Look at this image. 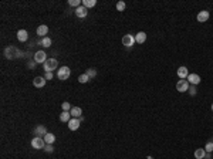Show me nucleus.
Segmentation results:
<instances>
[{
  "label": "nucleus",
  "mask_w": 213,
  "mask_h": 159,
  "mask_svg": "<svg viewBox=\"0 0 213 159\" xmlns=\"http://www.w3.org/2000/svg\"><path fill=\"white\" fill-rule=\"evenodd\" d=\"M80 0H68V5L70 6H74V7H80Z\"/></svg>",
  "instance_id": "nucleus-28"
},
{
  "label": "nucleus",
  "mask_w": 213,
  "mask_h": 159,
  "mask_svg": "<svg viewBox=\"0 0 213 159\" xmlns=\"http://www.w3.org/2000/svg\"><path fill=\"white\" fill-rule=\"evenodd\" d=\"M176 89H178L179 92L188 91V89H189V83H188V80H179L178 84H176Z\"/></svg>",
  "instance_id": "nucleus-7"
},
{
  "label": "nucleus",
  "mask_w": 213,
  "mask_h": 159,
  "mask_svg": "<svg viewBox=\"0 0 213 159\" xmlns=\"http://www.w3.org/2000/svg\"><path fill=\"white\" fill-rule=\"evenodd\" d=\"M47 60H48V58H47V54L43 51V50H40V51H37L36 54H34V63H38V64H44Z\"/></svg>",
  "instance_id": "nucleus-5"
},
{
  "label": "nucleus",
  "mask_w": 213,
  "mask_h": 159,
  "mask_svg": "<svg viewBox=\"0 0 213 159\" xmlns=\"http://www.w3.org/2000/svg\"><path fill=\"white\" fill-rule=\"evenodd\" d=\"M43 67H44V71L46 73H51V71H54L58 67V61L56 60V58H48V60L43 64Z\"/></svg>",
  "instance_id": "nucleus-2"
},
{
  "label": "nucleus",
  "mask_w": 213,
  "mask_h": 159,
  "mask_svg": "<svg viewBox=\"0 0 213 159\" xmlns=\"http://www.w3.org/2000/svg\"><path fill=\"white\" fill-rule=\"evenodd\" d=\"M44 141H46V144H53V142L56 141V136H54V134H50V132H47L46 136H44Z\"/></svg>",
  "instance_id": "nucleus-21"
},
{
  "label": "nucleus",
  "mask_w": 213,
  "mask_h": 159,
  "mask_svg": "<svg viewBox=\"0 0 213 159\" xmlns=\"http://www.w3.org/2000/svg\"><path fill=\"white\" fill-rule=\"evenodd\" d=\"M17 38H19V41H21V43L27 41L28 33L26 31V30H19V31H17Z\"/></svg>",
  "instance_id": "nucleus-16"
},
{
  "label": "nucleus",
  "mask_w": 213,
  "mask_h": 159,
  "mask_svg": "<svg viewBox=\"0 0 213 159\" xmlns=\"http://www.w3.org/2000/svg\"><path fill=\"white\" fill-rule=\"evenodd\" d=\"M85 74H87L88 77H90V78H94V77H95V75H97V71L94 70V68H88V70H87V73H85Z\"/></svg>",
  "instance_id": "nucleus-26"
},
{
  "label": "nucleus",
  "mask_w": 213,
  "mask_h": 159,
  "mask_svg": "<svg viewBox=\"0 0 213 159\" xmlns=\"http://www.w3.org/2000/svg\"><path fill=\"white\" fill-rule=\"evenodd\" d=\"M44 78H46V80H53V73H46Z\"/></svg>",
  "instance_id": "nucleus-31"
},
{
  "label": "nucleus",
  "mask_w": 213,
  "mask_h": 159,
  "mask_svg": "<svg viewBox=\"0 0 213 159\" xmlns=\"http://www.w3.org/2000/svg\"><path fill=\"white\" fill-rule=\"evenodd\" d=\"M70 75H71V70H70L68 67H61V68H58V71H57V78L61 80V81H65V80L70 78Z\"/></svg>",
  "instance_id": "nucleus-3"
},
{
  "label": "nucleus",
  "mask_w": 213,
  "mask_h": 159,
  "mask_svg": "<svg viewBox=\"0 0 213 159\" xmlns=\"http://www.w3.org/2000/svg\"><path fill=\"white\" fill-rule=\"evenodd\" d=\"M33 85L36 88H43L46 85V78L44 77H36V78L33 80Z\"/></svg>",
  "instance_id": "nucleus-11"
},
{
  "label": "nucleus",
  "mask_w": 213,
  "mask_h": 159,
  "mask_svg": "<svg viewBox=\"0 0 213 159\" xmlns=\"http://www.w3.org/2000/svg\"><path fill=\"white\" fill-rule=\"evenodd\" d=\"M61 108H63V111H71V105H70V102H63L61 104Z\"/></svg>",
  "instance_id": "nucleus-27"
},
{
  "label": "nucleus",
  "mask_w": 213,
  "mask_h": 159,
  "mask_svg": "<svg viewBox=\"0 0 213 159\" xmlns=\"http://www.w3.org/2000/svg\"><path fill=\"white\" fill-rule=\"evenodd\" d=\"M205 151H206V152H212L213 151V142H208L206 146H205Z\"/></svg>",
  "instance_id": "nucleus-29"
},
{
  "label": "nucleus",
  "mask_w": 213,
  "mask_h": 159,
  "mask_svg": "<svg viewBox=\"0 0 213 159\" xmlns=\"http://www.w3.org/2000/svg\"><path fill=\"white\" fill-rule=\"evenodd\" d=\"M70 119H71V114H70V111H63V112L60 114V121L61 122H67V124H68Z\"/></svg>",
  "instance_id": "nucleus-20"
},
{
  "label": "nucleus",
  "mask_w": 213,
  "mask_h": 159,
  "mask_svg": "<svg viewBox=\"0 0 213 159\" xmlns=\"http://www.w3.org/2000/svg\"><path fill=\"white\" fill-rule=\"evenodd\" d=\"M5 54H6V58H9V60H14V58H19V57H21V54H23V53L20 51L17 47L9 46L5 50Z\"/></svg>",
  "instance_id": "nucleus-1"
},
{
  "label": "nucleus",
  "mask_w": 213,
  "mask_h": 159,
  "mask_svg": "<svg viewBox=\"0 0 213 159\" xmlns=\"http://www.w3.org/2000/svg\"><path fill=\"white\" fill-rule=\"evenodd\" d=\"M178 77L181 80H185V78H188V75H189V71H188V68H186L185 66H182V67H179L178 68Z\"/></svg>",
  "instance_id": "nucleus-12"
},
{
  "label": "nucleus",
  "mask_w": 213,
  "mask_h": 159,
  "mask_svg": "<svg viewBox=\"0 0 213 159\" xmlns=\"http://www.w3.org/2000/svg\"><path fill=\"white\" fill-rule=\"evenodd\" d=\"M135 43H136V41H135V37L132 36V34H125V36L122 37V46L128 47V48L134 46Z\"/></svg>",
  "instance_id": "nucleus-6"
},
{
  "label": "nucleus",
  "mask_w": 213,
  "mask_h": 159,
  "mask_svg": "<svg viewBox=\"0 0 213 159\" xmlns=\"http://www.w3.org/2000/svg\"><path fill=\"white\" fill-rule=\"evenodd\" d=\"M212 111H213V104H212Z\"/></svg>",
  "instance_id": "nucleus-33"
},
{
  "label": "nucleus",
  "mask_w": 213,
  "mask_h": 159,
  "mask_svg": "<svg viewBox=\"0 0 213 159\" xmlns=\"http://www.w3.org/2000/svg\"><path fill=\"white\" fill-rule=\"evenodd\" d=\"M90 80H91V78H90L87 74H81L78 77V83H81V84H85V83H88Z\"/></svg>",
  "instance_id": "nucleus-23"
},
{
  "label": "nucleus",
  "mask_w": 213,
  "mask_h": 159,
  "mask_svg": "<svg viewBox=\"0 0 213 159\" xmlns=\"http://www.w3.org/2000/svg\"><path fill=\"white\" fill-rule=\"evenodd\" d=\"M48 33V27H47V26H44V24H41V26H38L37 27V34L38 36H40V37H47L46 34Z\"/></svg>",
  "instance_id": "nucleus-15"
},
{
  "label": "nucleus",
  "mask_w": 213,
  "mask_h": 159,
  "mask_svg": "<svg viewBox=\"0 0 213 159\" xmlns=\"http://www.w3.org/2000/svg\"><path fill=\"white\" fill-rule=\"evenodd\" d=\"M44 151L50 154V152H53V151H54V148L51 146V144H46V146H44Z\"/></svg>",
  "instance_id": "nucleus-30"
},
{
  "label": "nucleus",
  "mask_w": 213,
  "mask_h": 159,
  "mask_svg": "<svg viewBox=\"0 0 213 159\" xmlns=\"http://www.w3.org/2000/svg\"><path fill=\"white\" fill-rule=\"evenodd\" d=\"M95 5H97V0H83V6L84 7H87V9L94 7Z\"/></svg>",
  "instance_id": "nucleus-22"
},
{
  "label": "nucleus",
  "mask_w": 213,
  "mask_h": 159,
  "mask_svg": "<svg viewBox=\"0 0 213 159\" xmlns=\"http://www.w3.org/2000/svg\"><path fill=\"white\" fill-rule=\"evenodd\" d=\"M125 7H126V5L124 2H118V3H116V10H118V11H124Z\"/></svg>",
  "instance_id": "nucleus-25"
},
{
  "label": "nucleus",
  "mask_w": 213,
  "mask_h": 159,
  "mask_svg": "<svg viewBox=\"0 0 213 159\" xmlns=\"http://www.w3.org/2000/svg\"><path fill=\"white\" fill-rule=\"evenodd\" d=\"M80 122H81V119H78V118H71L68 121V128L71 131H77L80 128Z\"/></svg>",
  "instance_id": "nucleus-8"
},
{
  "label": "nucleus",
  "mask_w": 213,
  "mask_h": 159,
  "mask_svg": "<svg viewBox=\"0 0 213 159\" xmlns=\"http://www.w3.org/2000/svg\"><path fill=\"white\" fill-rule=\"evenodd\" d=\"M70 114H71V117L73 118H80L81 117V114H83V109L80 107H73L71 108V111H70Z\"/></svg>",
  "instance_id": "nucleus-17"
},
{
  "label": "nucleus",
  "mask_w": 213,
  "mask_h": 159,
  "mask_svg": "<svg viewBox=\"0 0 213 159\" xmlns=\"http://www.w3.org/2000/svg\"><path fill=\"white\" fill-rule=\"evenodd\" d=\"M145 40H146V34H145V31H139V33H136V36H135V41L138 43V44L145 43Z\"/></svg>",
  "instance_id": "nucleus-18"
},
{
  "label": "nucleus",
  "mask_w": 213,
  "mask_h": 159,
  "mask_svg": "<svg viewBox=\"0 0 213 159\" xmlns=\"http://www.w3.org/2000/svg\"><path fill=\"white\" fill-rule=\"evenodd\" d=\"M208 20H209V11H206V10L199 11V14H198V21H199V23H205V21H208Z\"/></svg>",
  "instance_id": "nucleus-14"
},
{
  "label": "nucleus",
  "mask_w": 213,
  "mask_h": 159,
  "mask_svg": "<svg viewBox=\"0 0 213 159\" xmlns=\"http://www.w3.org/2000/svg\"><path fill=\"white\" fill-rule=\"evenodd\" d=\"M195 158L196 159L206 158V151H205V148H198V149L195 151Z\"/></svg>",
  "instance_id": "nucleus-19"
},
{
  "label": "nucleus",
  "mask_w": 213,
  "mask_h": 159,
  "mask_svg": "<svg viewBox=\"0 0 213 159\" xmlns=\"http://www.w3.org/2000/svg\"><path fill=\"white\" fill-rule=\"evenodd\" d=\"M31 146L34 149H44L46 141H44V138H41V136H34L31 139Z\"/></svg>",
  "instance_id": "nucleus-4"
},
{
  "label": "nucleus",
  "mask_w": 213,
  "mask_h": 159,
  "mask_svg": "<svg viewBox=\"0 0 213 159\" xmlns=\"http://www.w3.org/2000/svg\"><path fill=\"white\" fill-rule=\"evenodd\" d=\"M87 14H88V9H87V7H84V6H80V7H77V9H75V16H77V17H80V19L87 17Z\"/></svg>",
  "instance_id": "nucleus-9"
},
{
  "label": "nucleus",
  "mask_w": 213,
  "mask_h": 159,
  "mask_svg": "<svg viewBox=\"0 0 213 159\" xmlns=\"http://www.w3.org/2000/svg\"><path fill=\"white\" fill-rule=\"evenodd\" d=\"M190 95H196V88H195V87H190Z\"/></svg>",
  "instance_id": "nucleus-32"
},
{
  "label": "nucleus",
  "mask_w": 213,
  "mask_h": 159,
  "mask_svg": "<svg viewBox=\"0 0 213 159\" xmlns=\"http://www.w3.org/2000/svg\"><path fill=\"white\" fill-rule=\"evenodd\" d=\"M40 44H41L43 47H51V38L50 37H44L40 41Z\"/></svg>",
  "instance_id": "nucleus-24"
},
{
  "label": "nucleus",
  "mask_w": 213,
  "mask_h": 159,
  "mask_svg": "<svg viewBox=\"0 0 213 159\" xmlns=\"http://www.w3.org/2000/svg\"><path fill=\"white\" fill-rule=\"evenodd\" d=\"M186 80H188V83H189V84H192V85H198L200 81H202V78H200L198 74H189Z\"/></svg>",
  "instance_id": "nucleus-10"
},
{
  "label": "nucleus",
  "mask_w": 213,
  "mask_h": 159,
  "mask_svg": "<svg viewBox=\"0 0 213 159\" xmlns=\"http://www.w3.org/2000/svg\"><path fill=\"white\" fill-rule=\"evenodd\" d=\"M46 134H47V128L44 125H38V126H36V129H34V135L36 136H46Z\"/></svg>",
  "instance_id": "nucleus-13"
}]
</instances>
